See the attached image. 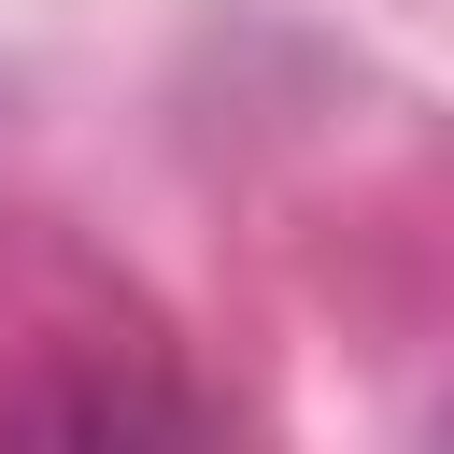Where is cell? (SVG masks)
I'll use <instances>...</instances> for the list:
<instances>
[{"instance_id": "cell-1", "label": "cell", "mask_w": 454, "mask_h": 454, "mask_svg": "<svg viewBox=\"0 0 454 454\" xmlns=\"http://www.w3.org/2000/svg\"><path fill=\"white\" fill-rule=\"evenodd\" d=\"M0 454H213V426L156 355H57L0 411Z\"/></svg>"}]
</instances>
